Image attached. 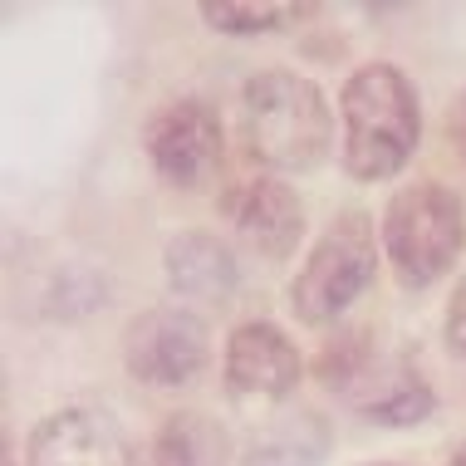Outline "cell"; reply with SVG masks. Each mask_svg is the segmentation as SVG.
<instances>
[{
    "mask_svg": "<svg viewBox=\"0 0 466 466\" xmlns=\"http://www.w3.org/2000/svg\"><path fill=\"white\" fill-rule=\"evenodd\" d=\"M344 118V167L359 182H383L408 167L422 137V108L408 74L393 65H363L339 94Z\"/></svg>",
    "mask_w": 466,
    "mask_h": 466,
    "instance_id": "6da1fadb",
    "label": "cell"
},
{
    "mask_svg": "<svg viewBox=\"0 0 466 466\" xmlns=\"http://www.w3.org/2000/svg\"><path fill=\"white\" fill-rule=\"evenodd\" d=\"M246 153L275 172H305L329 153V104L299 74H256L241 94Z\"/></svg>",
    "mask_w": 466,
    "mask_h": 466,
    "instance_id": "7a4b0ae2",
    "label": "cell"
},
{
    "mask_svg": "<svg viewBox=\"0 0 466 466\" xmlns=\"http://www.w3.org/2000/svg\"><path fill=\"white\" fill-rule=\"evenodd\" d=\"M383 246H388V260H393L398 280L408 289L432 285L437 275H447V266L466 246L461 201L437 182L402 187L383 211Z\"/></svg>",
    "mask_w": 466,
    "mask_h": 466,
    "instance_id": "3957f363",
    "label": "cell"
},
{
    "mask_svg": "<svg viewBox=\"0 0 466 466\" xmlns=\"http://www.w3.org/2000/svg\"><path fill=\"white\" fill-rule=\"evenodd\" d=\"M378 266V241H373V221L363 211H344L324 241L309 250L305 270L289 285V305L305 324H334L354 299L369 289Z\"/></svg>",
    "mask_w": 466,
    "mask_h": 466,
    "instance_id": "277c9868",
    "label": "cell"
},
{
    "mask_svg": "<svg viewBox=\"0 0 466 466\" xmlns=\"http://www.w3.org/2000/svg\"><path fill=\"white\" fill-rule=\"evenodd\" d=\"M123 363L147 388H182L207 363V324L187 309H147L123 334Z\"/></svg>",
    "mask_w": 466,
    "mask_h": 466,
    "instance_id": "5b68a950",
    "label": "cell"
},
{
    "mask_svg": "<svg viewBox=\"0 0 466 466\" xmlns=\"http://www.w3.org/2000/svg\"><path fill=\"white\" fill-rule=\"evenodd\" d=\"M147 157L172 187H207L221 167V118L201 98L162 104L147 118Z\"/></svg>",
    "mask_w": 466,
    "mask_h": 466,
    "instance_id": "8992f818",
    "label": "cell"
},
{
    "mask_svg": "<svg viewBox=\"0 0 466 466\" xmlns=\"http://www.w3.org/2000/svg\"><path fill=\"white\" fill-rule=\"evenodd\" d=\"M25 466H133V442L98 408H65L30 432Z\"/></svg>",
    "mask_w": 466,
    "mask_h": 466,
    "instance_id": "52a82bcc",
    "label": "cell"
},
{
    "mask_svg": "<svg viewBox=\"0 0 466 466\" xmlns=\"http://www.w3.org/2000/svg\"><path fill=\"white\" fill-rule=\"evenodd\" d=\"M299 354L295 344L275 329V324L256 319L241 324L226 344V383L236 398H285L299 383Z\"/></svg>",
    "mask_w": 466,
    "mask_h": 466,
    "instance_id": "ba28073f",
    "label": "cell"
},
{
    "mask_svg": "<svg viewBox=\"0 0 466 466\" xmlns=\"http://www.w3.org/2000/svg\"><path fill=\"white\" fill-rule=\"evenodd\" d=\"M226 211H231V226L241 231V241L256 246L260 256H270V260L289 256L299 241V231H305L299 197L275 177H256V182L236 187V192L226 197Z\"/></svg>",
    "mask_w": 466,
    "mask_h": 466,
    "instance_id": "9c48e42d",
    "label": "cell"
},
{
    "mask_svg": "<svg viewBox=\"0 0 466 466\" xmlns=\"http://www.w3.org/2000/svg\"><path fill=\"white\" fill-rule=\"evenodd\" d=\"M344 398L354 402L363 418H373L383 427H412L432 412V388L402 359H373Z\"/></svg>",
    "mask_w": 466,
    "mask_h": 466,
    "instance_id": "30bf717a",
    "label": "cell"
},
{
    "mask_svg": "<svg viewBox=\"0 0 466 466\" xmlns=\"http://www.w3.org/2000/svg\"><path fill=\"white\" fill-rule=\"evenodd\" d=\"M167 280L187 299H226L236 285L231 250H226L217 236L187 231L167 246Z\"/></svg>",
    "mask_w": 466,
    "mask_h": 466,
    "instance_id": "8fae6325",
    "label": "cell"
},
{
    "mask_svg": "<svg viewBox=\"0 0 466 466\" xmlns=\"http://www.w3.org/2000/svg\"><path fill=\"white\" fill-rule=\"evenodd\" d=\"M324 451H329V427L314 412H299V418H280L275 427H266L250 442L241 466H319Z\"/></svg>",
    "mask_w": 466,
    "mask_h": 466,
    "instance_id": "7c38bea8",
    "label": "cell"
},
{
    "mask_svg": "<svg viewBox=\"0 0 466 466\" xmlns=\"http://www.w3.org/2000/svg\"><path fill=\"white\" fill-rule=\"evenodd\" d=\"M226 461V432L201 412H177L162 422L153 442V466H221Z\"/></svg>",
    "mask_w": 466,
    "mask_h": 466,
    "instance_id": "4fadbf2b",
    "label": "cell"
},
{
    "mask_svg": "<svg viewBox=\"0 0 466 466\" xmlns=\"http://www.w3.org/2000/svg\"><path fill=\"white\" fill-rule=\"evenodd\" d=\"M305 5H285V0H207L201 20L221 35H266L280 25H295Z\"/></svg>",
    "mask_w": 466,
    "mask_h": 466,
    "instance_id": "5bb4252c",
    "label": "cell"
},
{
    "mask_svg": "<svg viewBox=\"0 0 466 466\" xmlns=\"http://www.w3.org/2000/svg\"><path fill=\"white\" fill-rule=\"evenodd\" d=\"M373 363L369 344H363V334H339L329 349L319 354V363H314V373L324 378L329 388H339V393H349V388L359 383V373Z\"/></svg>",
    "mask_w": 466,
    "mask_h": 466,
    "instance_id": "9a60e30c",
    "label": "cell"
},
{
    "mask_svg": "<svg viewBox=\"0 0 466 466\" xmlns=\"http://www.w3.org/2000/svg\"><path fill=\"white\" fill-rule=\"evenodd\" d=\"M447 349L466 363V280L451 289V305H447Z\"/></svg>",
    "mask_w": 466,
    "mask_h": 466,
    "instance_id": "2e32d148",
    "label": "cell"
},
{
    "mask_svg": "<svg viewBox=\"0 0 466 466\" xmlns=\"http://www.w3.org/2000/svg\"><path fill=\"white\" fill-rule=\"evenodd\" d=\"M447 137H451V147L466 157V94L451 104V113H447Z\"/></svg>",
    "mask_w": 466,
    "mask_h": 466,
    "instance_id": "e0dca14e",
    "label": "cell"
},
{
    "mask_svg": "<svg viewBox=\"0 0 466 466\" xmlns=\"http://www.w3.org/2000/svg\"><path fill=\"white\" fill-rule=\"evenodd\" d=\"M451 466H466V442L457 447V457H451Z\"/></svg>",
    "mask_w": 466,
    "mask_h": 466,
    "instance_id": "ac0fdd59",
    "label": "cell"
}]
</instances>
